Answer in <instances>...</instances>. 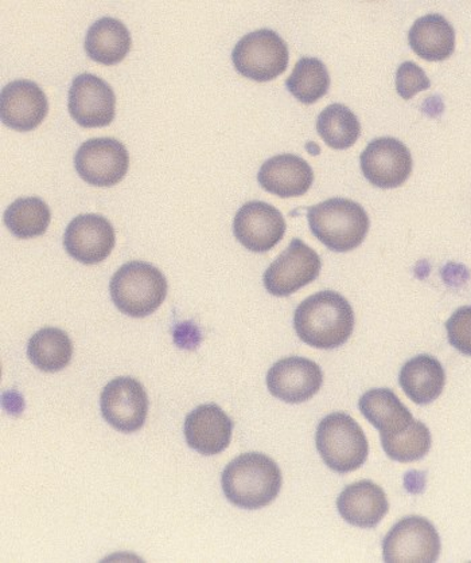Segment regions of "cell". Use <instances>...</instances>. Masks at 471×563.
Segmentation results:
<instances>
[{"label":"cell","instance_id":"cell-1","mask_svg":"<svg viewBox=\"0 0 471 563\" xmlns=\"http://www.w3.org/2000/svg\"><path fill=\"white\" fill-rule=\"evenodd\" d=\"M354 323L352 306L333 290L310 296L300 302L294 314L300 341L321 350L343 346L353 334Z\"/></svg>","mask_w":471,"mask_h":563},{"label":"cell","instance_id":"cell-2","mask_svg":"<svg viewBox=\"0 0 471 563\" xmlns=\"http://www.w3.org/2000/svg\"><path fill=\"white\" fill-rule=\"evenodd\" d=\"M221 484L223 494L232 505L244 510H259L277 498L283 476L273 459L251 452L227 465Z\"/></svg>","mask_w":471,"mask_h":563},{"label":"cell","instance_id":"cell-3","mask_svg":"<svg viewBox=\"0 0 471 563\" xmlns=\"http://www.w3.org/2000/svg\"><path fill=\"white\" fill-rule=\"evenodd\" d=\"M311 233L333 252H350L364 242L370 217L360 203L333 198L307 210Z\"/></svg>","mask_w":471,"mask_h":563},{"label":"cell","instance_id":"cell-4","mask_svg":"<svg viewBox=\"0 0 471 563\" xmlns=\"http://www.w3.org/2000/svg\"><path fill=\"white\" fill-rule=\"evenodd\" d=\"M167 288L165 275L143 262L120 266L110 283L114 306L131 318H146L158 310L166 299Z\"/></svg>","mask_w":471,"mask_h":563},{"label":"cell","instance_id":"cell-5","mask_svg":"<svg viewBox=\"0 0 471 563\" xmlns=\"http://www.w3.org/2000/svg\"><path fill=\"white\" fill-rule=\"evenodd\" d=\"M316 444L324 463L337 474H349L364 465L370 453L366 435L352 417L331 413L319 422Z\"/></svg>","mask_w":471,"mask_h":563},{"label":"cell","instance_id":"cell-6","mask_svg":"<svg viewBox=\"0 0 471 563\" xmlns=\"http://www.w3.org/2000/svg\"><path fill=\"white\" fill-rule=\"evenodd\" d=\"M288 46L274 30L262 29L247 34L232 52L236 70L258 82L273 81L288 66Z\"/></svg>","mask_w":471,"mask_h":563},{"label":"cell","instance_id":"cell-7","mask_svg":"<svg viewBox=\"0 0 471 563\" xmlns=\"http://www.w3.org/2000/svg\"><path fill=\"white\" fill-rule=\"evenodd\" d=\"M321 268L322 262L318 253L304 241L294 239L287 250L265 271L264 287L271 295L286 298L316 280Z\"/></svg>","mask_w":471,"mask_h":563},{"label":"cell","instance_id":"cell-8","mask_svg":"<svg viewBox=\"0 0 471 563\" xmlns=\"http://www.w3.org/2000/svg\"><path fill=\"white\" fill-rule=\"evenodd\" d=\"M383 553L388 563L435 562L440 554V538L430 520L407 517L385 536Z\"/></svg>","mask_w":471,"mask_h":563},{"label":"cell","instance_id":"cell-9","mask_svg":"<svg viewBox=\"0 0 471 563\" xmlns=\"http://www.w3.org/2000/svg\"><path fill=\"white\" fill-rule=\"evenodd\" d=\"M75 167L87 184L112 187L124 179L130 167V156L123 143L117 139H90L77 150Z\"/></svg>","mask_w":471,"mask_h":563},{"label":"cell","instance_id":"cell-10","mask_svg":"<svg viewBox=\"0 0 471 563\" xmlns=\"http://www.w3.org/2000/svg\"><path fill=\"white\" fill-rule=\"evenodd\" d=\"M100 405L105 420L119 432H138L146 422L149 397L135 378L112 379L101 393Z\"/></svg>","mask_w":471,"mask_h":563},{"label":"cell","instance_id":"cell-11","mask_svg":"<svg viewBox=\"0 0 471 563\" xmlns=\"http://www.w3.org/2000/svg\"><path fill=\"white\" fill-rule=\"evenodd\" d=\"M69 113L84 129L108 126L117 112V96L110 84L100 77L84 73L69 89Z\"/></svg>","mask_w":471,"mask_h":563},{"label":"cell","instance_id":"cell-12","mask_svg":"<svg viewBox=\"0 0 471 563\" xmlns=\"http://www.w3.org/2000/svg\"><path fill=\"white\" fill-rule=\"evenodd\" d=\"M365 178L380 189H396L413 173L409 150L395 137L374 139L360 157Z\"/></svg>","mask_w":471,"mask_h":563},{"label":"cell","instance_id":"cell-13","mask_svg":"<svg viewBox=\"0 0 471 563\" xmlns=\"http://www.w3.org/2000/svg\"><path fill=\"white\" fill-rule=\"evenodd\" d=\"M286 221L273 205L252 201L240 208L233 221L236 240L251 252L265 253L275 247L286 233Z\"/></svg>","mask_w":471,"mask_h":563},{"label":"cell","instance_id":"cell-14","mask_svg":"<svg viewBox=\"0 0 471 563\" xmlns=\"http://www.w3.org/2000/svg\"><path fill=\"white\" fill-rule=\"evenodd\" d=\"M117 235L112 223L100 214H81L65 230L66 253L84 265L105 262L113 251Z\"/></svg>","mask_w":471,"mask_h":563},{"label":"cell","instance_id":"cell-15","mask_svg":"<svg viewBox=\"0 0 471 563\" xmlns=\"http://www.w3.org/2000/svg\"><path fill=\"white\" fill-rule=\"evenodd\" d=\"M324 373L316 362L288 356L276 362L267 374L271 395L287 404H302L321 390Z\"/></svg>","mask_w":471,"mask_h":563},{"label":"cell","instance_id":"cell-16","mask_svg":"<svg viewBox=\"0 0 471 563\" xmlns=\"http://www.w3.org/2000/svg\"><path fill=\"white\" fill-rule=\"evenodd\" d=\"M50 101L37 84L17 80L6 85L0 96V117L4 125L18 132H30L45 120Z\"/></svg>","mask_w":471,"mask_h":563},{"label":"cell","instance_id":"cell-17","mask_svg":"<svg viewBox=\"0 0 471 563\" xmlns=\"http://www.w3.org/2000/svg\"><path fill=\"white\" fill-rule=\"evenodd\" d=\"M232 432L233 421L219 405H201L186 416V443L204 456L226 451L231 444Z\"/></svg>","mask_w":471,"mask_h":563},{"label":"cell","instance_id":"cell-18","mask_svg":"<svg viewBox=\"0 0 471 563\" xmlns=\"http://www.w3.org/2000/svg\"><path fill=\"white\" fill-rule=\"evenodd\" d=\"M259 185L265 191L281 198L305 196L314 184V172L309 163L293 154L271 157L258 175Z\"/></svg>","mask_w":471,"mask_h":563},{"label":"cell","instance_id":"cell-19","mask_svg":"<svg viewBox=\"0 0 471 563\" xmlns=\"http://www.w3.org/2000/svg\"><path fill=\"white\" fill-rule=\"evenodd\" d=\"M337 508L349 525L373 529L388 512L390 504L382 487L371 481H361L343 489L338 496Z\"/></svg>","mask_w":471,"mask_h":563},{"label":"cell","instance_id":"cell-20","mask_svg":"<svg viewBox=\"0 0 471 563\" xmlns=\"http://www.w3.org/2000/svg\"><path fill=\"white\" fill-rule=\"evenodd\" d=\"M398 383L410 401L428 405L442 395L446 385L445 368L434 356L418 355L403 366Z\"/></svg>","mask_w":471,"mask_h":563},{"label":"cell","instance_id":"cell-21","mask_svg":"<svg viewBox=\"0 0 471 563\" xmlns=\"http://www.w3.org/2000/svg\"><path fill=\"white\" fill-rule=\"evenodd\" d=\"M409 46L423 59L439 63L456 51V30L445 16L428 14L413 24L408 34Z\"/></svg>","mask_w":471,"mask_h":563},{"label":"cell","instance_id":"cell-22","mask_svg":"<svg viewBox=\"0 0 471 563\" xmlns=\"http://www.w3.org/2000/svg\"><path fill=\"white\" fill-rule=\"evenodd\" d=\"M84 47L90 59L107 66L122 63L130 53L132 38L123 22L106 16L89 27Z\"/></svg>","mask_w":471,"mask_h":563},{"label":"cell","instance_id":"cell-23","mask_svg":"<svg viewBox=\"0 0 471 563\" xmlns=\"http://www.w3.org/2000/svg\"><path fill=\"white\" fill-rule=\"evenodd\" d=\"M359 408L380 434H396L406 431L414 421L413 415L390 389H372L360 398Z\"/></svg>","mask_w":471,"mask_h":563},{"label":"cell","instance_id":"cell-24","mask_svg":"<svg viewBox=\"0 0 471 563\" xmlns=\"http://www.w3.org/2000/svg\"><path fill=\"white\" fill-rule=\"evenodd\" d=\"M30 362L41 372L57 373L69 365L74 356V344L65 331L42 329L30 339L28 344Z\"/></svg>","mask_w":471,"mask_h":563},{"label":"cell","instance_id":"cell-25","mask_svg":"<svg viewBox=\"0 0 471 563\" xmlns=\"http://www.w3.org/2000/svg\"><path fill=\"white\" fill-rule=\"evenodd\" d=\"M3 220L17 239L29 240L45 234L52 213L50 206L41 198H20L4 211Z\"/></svg>","mask_w":471,"mask_h":563},{"label":"cell","instance_id":"cell-26","mask_svg":"<svg viewBox=\"0 0 471 563\" xmlns=\"http://www.w3.org/2000/svg\"><path fill=\"white\" fill-rule=\"evenodd\" d=\"M288 92L302 104L310 106L328 93L330 76L321 59L314 57L300 58L295 65L292 76L287 78Z\"/></svg>","mask_w":471,"mask_h":563},{"label":"cell","instance_id":"cell-27","mask_svg":"<svg viewBox=\"0 0 471 563\" xmlns=\"http://www.w3.org/2000/svg\"><path fill=\"white\" fill-rule=\"evenodd\" d=\"M317 131L329 147L348 150L359 141L361 124L358 117L348 107L331 104L319 114Z\"/></svg>","mask_w":471,"mask_h":563},{"label":"cell","instance_id":"cell-28","mask_svg":"<svg viewBox=\"0 0 471 563\" xmlns=\"http://www.w3.org/2000/svg\"><path fill=\"white\" fill-rule=\"evenodd\" d=\"M386 455L398 463H413L425 457L430 451L432 439L425 423L414 420L406 431L396 434H382Z\"/></svg>","mask_w":471,"mask_h":563},{"label":"cell","instance_id":"cell-29","mask_svg":"<svg viewBox=\"0 0 471 563\" xmlns=\"http://www.w3.org/2000/svg\"><path fill=\"white\" fill-rule=\"evenodd\" d=\"M446 330L451 346L471 356V306L458 308L447 320Z\"/></svg>","mask_w":471,"mask_h":563},{"label":"cell","instance_id":"cell-30","mask_svg":"<svg viewBox=\"0 0 471 563\" xmlns=\"http://www.w3.org/2000/svg\"><path fill=\"white\" fill-rule=\"evenodd\" d=\"M431 87L430 78L427 77L425 70L415 63H403L398 66L396 73V89L397 93L404 100H410L414 96L427 90Z\"/></svg>","mask_w":471,"mask_h":563}]
</instances>
